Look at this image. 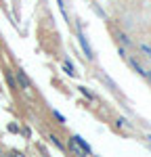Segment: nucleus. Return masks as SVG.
<instances>
[{
  "label": "nucleus",
  "instance_id": "obj_1",
  "mask_svg": "<svg viewBox=\"0 0 151 157\" xmlns=\"http://www.w3.org/2000/svg\"><path fill=\"white\" fill-rule=\"evenodd\" d=\"M80 40H82V48L86 50V57H88V59H92V50H90V46H88L86 38H84V36H80Z\"/></svg>",
  "mask_w": 151,
  "mask_h": 157
},
{
  "label": "nucleus",
  "instance_id": "obj_2",
  "mask_svg": "<svg viewBox=\"0 0 151 157\" xmlns=\"http://www.w3.org/2000/svg\"><path fill=\"white\" fill-rule=\"evenodd\" d=\"M17 78H19V82H21V86H23V88H29V80L25 78L23 71H17Z\"/></svg>",
  "mask_w": 151,
  "mask_h": 157
},
{
  "label": "nucleus",
  "instance_id": "obj_3",
  "mask_svg": "<svg viewBox=\"0 0 151 157\" xmlns=\"http://www.w3.org/2000/svg\"><path fill=\"white\" fill-rule=\"evenodd\" d=\"M74 140H76V143H78V145H80V149H82L84 153H90V147H88L86 143H82V138H80V136H76Z\"/></svg>",
  "mask_w": 151,
  "mask_h": 157
},
{
  "label": "nucleus",
  "instance_id": "obj_4",
  "mask_svg": "<svg viewBox=\"0 0 151 157\" xmlns=\"http://www.w3.org/2000/svg\"><path fill=\"white\" fill-rule=\"evenodd\" d=\"M143 50H145V52H147V57H151V50L147 48V46H143Z\"/></svg>",
  "mask_w": 151,
  "mask_h": 157
}]
</instances>
